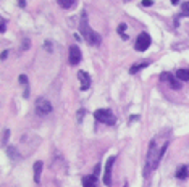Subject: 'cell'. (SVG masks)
Wrapping results in <instances>:
<instances>
[{"label":"cell","instance_id":"obj_29","mask_svg":"<svg viewBox=\"0 0 189 187\" xmlns=\"http://www.w3.org/2000/svg\"><path fill=\"white\" fill-rule=\"evenodd\" d=\"M126 2H128V0H126Z\"/></svg>","mask_w":189,"mask_h":187},{"label":"cell","instance_id":"obj_12","mask_svg":"<svg viewBox=\"0 0 189 187\" xmlns=\"http://www.w3.org/2000/svg\"><path fill=\"white\" fill-rule=\"evenodd\" d=\"M83 186L84 187H97V176H86L83 177Z\"/></svg>","mask_w":189,"mask_h":187},{"label":"cell","instance_id":"obj_4","mask_svg":"<svg viewBox=\"0 0 189 187\" xmlns=\"http://www.w3.org/2000/svg\"><path fill=\"white\" fill-rule=\"evenodd\" d=\"M36 113L39 116H45V115L52 113V103L45 97H39L36 100Z\"/></svg>","mask_w":189,"mask_h":187},{"label":"cell","instance_id":"obj_24","mask_svg":"<svg viewBox=\"0 0 189 187\" xmlns=\"http://www.w3.org/2000/svg\"><path fill=\"white\" fill-rule=\"evenodd\" d=\"M23 49H25V50L29 49V39H26V41H25V45H23Z\"/></svg>","mask_w":189,"mask_h":187},{"label":"cell","instance_id":"obj_27","mask_svg":"<svg viewBox=\"0 0 189 187\" xmlns=\"http://www.w3.org/2000/svg\"><path fill=\"white\" fill-rule=\"evenodd\" d=\"M7 57H8V52H7V50H3V52H2V60H5Z\"/></svg>","mask_w":189,"mask_h":187},{"label":"cell","instance_id":"obj_9","mask_svg":"<svg viewBox=\"0 0 189 187\" xmlns=\"http://www.w3.org/2000/svg\"><path fill=\"white\" fill-rule=\"evenodd\" d=\"M78 79L81 81V90L89 89L91 84H92V79L89 76V73H86V71H79V73H78Z\"/></svg>","mask_w":189,"mask_h":187},{"label":"cell","instance_id":"obj_14","mask_svg":"<svg viewBox=\"0 0 189 187\" xmlns=\"http://www.w3.org/2000/svg\"><path fill=\"white\" fill-rule=\"evenodd\" d=\"M7 153H8V157H10L13 161H18L19 158H21V155L18 153L16 147H7Z\"/></svg>","mask_w":189,"mask_h":187},{"label":"cell","instance_id":"obj_11","mask_svg":"<svg viewBox=\"0 0 189 187\" xmlns=\"http://www.w3.org/2000/svg\"><path fill=\"white\" fill-rule=\"evenodd\" d=\"M18 79H19V84L25 87V94L23 95H25V98H28L29 97V82H28V76L26 74H19Z\"/></svg>","mask_w":189,"mask_h":187},{"label":"cell","instance_id":"obj_26","mask_svg":"<svg viewBox=\"0 0 189 187\" xmlns=\"http://www.w3.org/2000/svg\"><path fill=\"white\" fill-rule=\"evenodd\" d=\"M44 45H45V49L49 50V52H52V44H50V42H45Z\"/></svg>","mask_w":189,"mask_h":187},{"label":"cell","instance_id":"obj_25","mask_svg":"<svg viewBox=\"0 0 189 187\" xmlns=\"http://www.w3.org/2000/svg\"><path fill=\"white\" fill-rule=\"evenodd\" d=\"M18 3H19L21 8H25V7H26V0H18Z\"/></svg>","mask_w":189,"mask_h":187},{"label":"cell","instance_id":"obj_6","mask_svg":"<svg viewBox=\"0 0 189 187\" xmlns=\"http://www.w3.org/2000/svg\"><path fill=\"white\" fill-rule=\"evenodd\" d=\"M160 79H162L163 82H167L168 86L171 87V89H181V84H179V79L176 78V76H173V74H170V73H162L160 74Z\"/></svg>","mask_w":189,"mask_h":187},{"label":"cell","instance_id":"obj_16","mask_svg":"<svg viewBox=\"0 0 189 187\" xmlns=\"http://www.w3.org/2000/svg\"><path fill=\"white\" fill-rule=\"evenodd\" d=\"M147 66H149V63H147V61H146V63H139V65H132V66H131V69H129V73H131V74H136L139 69L147 68Z\"/></svg>","mask_w":189,"mask_h":187},{"label":"cell","instance_id":"obj_8","mask_svg":"<svg viewBox=\"0 0 189 187\" xmlns=\"http://www.w3.org/2000/svg\"><path fill=\"white\" fill-rule=\"evenodd\" d=\"M115 163V157H110L107 160V165H105V174H103V184L105 186H110L112 182V166Z\"/></svg>","mask_w":189,"mask_h":187},{"label":"cell","instance_id":"obj_28","mask_svg":"<svg viewBox=\"0 0 189 187\" xmlns=\"http://www.w3.org/2000/svg\"><path fill=\"white\" fill-rule=\"evenodd\" d=\"M171 3L173 5H176V3H179V0H171Z\"/></svg>","mask_w":189,"mask_h":187},{"label":"cell","instance_id":"obj_21","mask_svg":"<svg viewBox=\"0 0 189 187\" xmlns=\"http://www.w3.org/2000/svg\"><path fill=\"white\" fill-rule=\"evenodd\" d=\"M0 21H2V29H0V31L5 33V31H7V19L5 18H0Z\"/></svg>","mask_w":189,"mask_h":187},{"label":"cell","instance_id":"obj_3","mask_svg":"<svg viewBox=\"0 0 189 187\" xmlns=\"http://www.w3.org/2000/svg\"><path fill=\"white\" fill-rule=\"evenodd\" d=\"M94 116H95V119H97L99 123H103V124H108V126H112V124H115V123H116L115 115L112 113V110H107V108L95 110L94 111Z\"/></svg>","mask_w":189,"mask_h":187},{"label":"cell","instance_id":"obj_1","mask_svg":"<svg viewBox=\"0 0 189 187\" xmlns=\"http://www.w3.org/2000/svg\"><path fill=\"white\" fill-rule=\"evenodd\" d=\"M170 144V140H165L163 144H158V137H154L149 144V152H147V163H146V173L149 171H154L158 166L160 160L163 158L165 152H167V147Z\"/></svg>","mask_w":189,"mask_h":187},{"label":"cell","instance_id":"obj_22","mask_svg":"<svg viewBox=\"0 0 189 187\" xmlns=\"http://www.w3.org/2000/svg\"><path fill=\"white\" fill-rule=\"evenodd\" d=\"M152 5H154L152 0H142V7H152Z\"/></svg>","mask_w":189,"mask_h":187},{"label":"cell","instance_id":"obj_5","mask_svg":"<svg viewBox=\"0 0 189 187\" xmlns=\"http://www.w3.org/2000/svg\"><path fill=\"white\" fill-rule=\"evenodd\" d=\"M149 45H150V35H149L147 33H141L138 35V39H136L134 49L138 52H146L149 49Z\"/></svg>","mask_w":189,"mask_h":187},{"label":"cell","instance_id":"obj_10","mask_svg":"<svg viewBox=\"0 0 189 187\" xmlns=\"http://www.w3.org/2000/svg\"><path fill=\"white\" fill-rule=\"evenodd\" d=\"M42 168H44V163L39 160L34 163V168H33V173H34V182L39 184L41 182V173H42Z\"/></svg>","mask_w":189,"mask_h":187},{"label":"cell","instance_id":"obj_23","mask_svg":"<svg viewBox=\"0 0 189 187\" xmlns=\"http://www.w3.org/2000/svg\"><path fill=\"white\" fill-rule=\"evenodd\" d=\"M83 115H84V110L81 108V110L78 111V121H83Z\"/></svg>","mask_w":189,"mask_h":187},{"label":"cell","instance_id":"obj_17","mask_svg":"<svg viewBox=\"0 0 189 187\" xmlns=\"http://www.w3.org/2000/svg\"><path fill=\"white\" fill-rule=\"evenodd\" d=\"M124 31H126V24H124V23L118 24V34L121 35V39H124V41H126V39H128V35L124 34Z\"/></svg>","mask_w":189,"mask_h":187},{"label":"cell","instance_id":"obj_2","mask_svg":"<svg viewBox=\"0 0 189 187\" xmlns=\"http://www.w3.org/2000/svg\"><path fill=\"white\" fill-rule=\"evenodd\" d=\"M79 31H81V35L83 39L86 41L87 44H91V45H99L100 42H102V37L99 35V33H95L94 29H91L89 24H87V16H86V11H83L81 13V21H79Z\"/></svg>","mask_w":189,"mask_h":187},{"label":"cell","instance_id":"obj_18","mask_svg":"<svg viewBox=\"0 0 189 187\" xmlns=\"http://www.w3.org/2000/svg\"><path fill=\"white\" fill-rule=\"evenodd\" d=\"M58 2H60V7H63V8H71L74 0H58Z\"/></svg>","mask_w":189,"mask_h":187},{"label":"cell","instance_id":"obj_19","mask_svg":"<svg viewBox=\"0 0 189 187\" xmlns=\"http://www.w3.org/2000/svg\"><path fill=\"white\" fill-rule=\"evenodd\" d=\"M181 16H188L189 15V2H186V3H183V7H181Z\"/></svg>","mask_w":189,"mask_h":187},{"label":"cell","instance_id":"obj_20","mask_svg":"<svg viewBox=\"0 0 189 187\" xmlns=\"http://www.w3.org/2000/svg\"><path fill=\"white\" fill-rule=\"evenodd\" d=\"M10 137V131L8 129H5L3 131V147H7V139Z\"/></svg>","mask_w":189,"mask_h":187},{"label":"cell","instance_id":"obj_15","mask_svg":"<svg viewBox=\"0 0 189 187\" xmlns=\"http://www.w3.org/2000/svg\"><path fill=\"white\" fill-rule=\"evenodd\" d=\"M175 76L179 79V81H189V69H178L175 73Z\"/></svg>","mask_w":189,"mask_h":187},{"label":"cell","instance_id":"obj_7","mask_svg":"<svg viewBox=\"0 0 189 187\" xmlns=\"http://www.w3.org/2000/svg\"><path fill=\"white\" fill-rule=\"evenodd\" d=\"M81 58H83V53H81V50H79V47L76 45H71L70 47V65H73L76 66L79 61H81Z\"/></svg>","mask_w":189,"mask_h":187},{"label":"cell","instance_id":"obj_13","mask_svg":"<svg viewBox=\"0 0 189 187\" xmlns=\"http://www.w3.org/2000/svg\"><path fill=\"white\" fill-rule=\"evenodd\" d=\"M188 174H189V168H188L186 165H183V166H179V168L176 169L175 176L178 177V179H186V177H188Z\"/></svg>","mask_w":189,"mask_h":187}]
</instances>
